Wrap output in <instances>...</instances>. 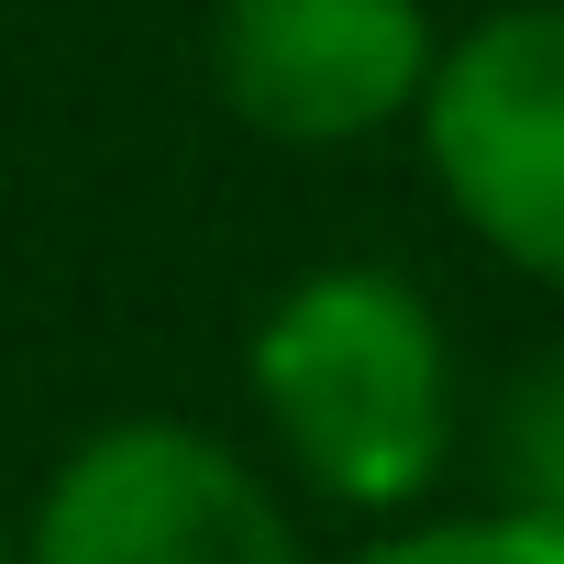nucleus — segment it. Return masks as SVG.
<instances>
[{
	"label": "nucleus",
	"mask_w": 564,
	"mask_h": 564,
	"mask_svg": "<svg viewBox=\"0 0 564 564\" xmlns=\"http://www.w3.org/2000/svg\"><path fill=\"white\" fill-rule=\"evenodd\" d=\"M243 388L322 509L399 520L454 465V333L399 265H300L243 333Z\"/></svg>",
	"instance_id": "f257e3e1"
},
{
	"label": "nucleus",
	"mask_w": 564,
	"mask_h": 564,
	"mask_svg": "<svg viewBox=\"0 0 564 564\" xmlns=\"http://www.w3.org/2000/svg\"><path fill=\"white\" fill-rule=\"evenodd\" d=\"M443 210L564 300V0H509L432 56L410 111Z\"/></svg>",
	"instance_id": "7ed1b4c3"
},
{
	"label": "nucleus",
	"mask_w": 564,
	"mask_h": 564,
	"mask_svg": "<svg viewBox=\"0 0 564 564\" xmlns=\"http://www.w3.org/2000/svg\"><path fill=\"white\" fill-rule=\"evenodd\" d=\"M355 564H564V520L531 509H476V520H399Z\"/></svg>",
	"instance_id": "423d86ee"
},
{
	"label": "nucleus",
	"mask_w": 564,
	"mask_h": 564,
	"mask_svg": "<svg viewBox=\"0 0 564 564\" xmlns=\"http://www.w3.org/2000/svg\"><path fill=\"white\" fill-rule=\"evenodd\" d=\"M432 12L421 0H221L210 12V89L254 144L344 155L421 111L432 89Z\"/></svg>",
	"instance_id": "20e7f679"
},
{
	"label": "nucleus",
	"mask_w": 564,
	"mask_h": 564,
	"mask_svg": "<svg viewBox=\"0 0 564 564\" xmlns=\"http://www.w3.org/2000/svg\"><path fill=\"white\" fill-rule=\"evenodd\" d=\"M487 454H498L509 509L564 520V344H553V355H531V366L498 388V432H487Z\"/></svg>",
	"instance_id": "39448f33"
},
{
	"label": "nucleus",
	"mask_w": 564,
	"mask_h": 564,
	"mask_svg": "<svg viewBox=\"0 0 564 564\" xmlns=\"http://www.w3.org/2000/svg\"><path fill=\"white\" fill-rule=\"evenodd\" d=\"M0 564H23V542H12V531H0Z\"/></svg>",
	"instance_id": "0eeeda50"
},
{
	"label": "nucleus",
	"mask_w": 564,
	"mask_h": 564,
	"mask_svg": "<svg viewBox=\"0 0 564 564\" xmlns=\"http://www.w3.org/2000/svg\"><path fill=\"white\" fill-rule=\"evenodd\" d=\"M23 564H311V542L221 432L133 410L56 454L23 520Z\"/></svg>",
	"instance_id": "f03ea898"
}]
</instances>
